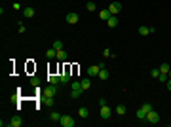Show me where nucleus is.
Segmentation results:
<instances>
[{"instance_id": "14", "label": "nucleus", "mask_w": 171, "mask_h": 127, "mask_svg": "<svg viewBox=\"0 0 171 127\" xmlns=\"http://www.w3.org/2000/svg\"><path fill=\"white\" fill-rule=\"evenodd\" d=\"M23 15L25 17H34V8H31V6L23 8Z\"/></svg>"}, {"instance_id": "6", "label": "nucleus", "mask_w": 171, "mask_h": 127, "mask_svg": "<svg viewBox=\"0 0 171 127\" xmlns=\"http://www.w3.org/2000/svg\"><path fill=\"white\" fill-rule=\"evenodd\" d=\"M59 80H61V84H67V82H70V70L65 68V72H61V74H59Z\"/></svg>"}, {"instance_id": "29", "label": "nucleus", "mask_w": 171, "mask_h": 127, "mask_svg": "<svg viewBox=\"0 0 171 127\" xmlns=\"http://www.w3.org/2000/svg\"><path fill=\"white\" fill-rule=\"evenodd\" d=\"M158 80H160V82H167V74H160Z\"/></svg>"}, {"instance_id": "33", "label": "nucleus", "mask_w": 171, "mask_h": 127, "mask_svg": "<svg viewBox=\"0 0 171 127\" xmlns=\"http://www.w3.org/2000/svg\"><path fill=\"white\" fill-rule=\"evenodd\" d=\"M167 76H169V78H171V68H169V74H167Z\"/></svg>"}, {"instance_id": "15", "label": "nucleus", "mask_w": 171, "mask_h": 127, "mask_svg": "<svg viewBox=\"0 0 171 127\" xmlns=\"http://www.w3.org/2000/svg\"><path fill=\"white\" fill-rule=\"evenodd\" d=\"M46 57H48V59H57V49H55V48H49L48 51H46Z\"/></svg>"}, {"instance_id": "30", "label": "nucleus", "mask_w": 171, "mask_h": 127, "mask_svg": "<svg viewBox=\"0 0 171 127\" xmlns=\"http://www.w3.org/2000/svg\"><path fill=\"white\" fill-rule=\"evenodd\" d=\"M103 55H105V57H110L112 53H110V49H105V51H103Z\"/></svg>"}, {"instance_id": "25", "label": "nucleus", "mask_w": 171, "mask_h": 127, "mask_svg": "<svg viewBox=\"0 0 171 127\" xmlns=\"http://www.w3.org/2000/svg\"><path fill=\"white\" fill-rule=\"evenodd\" d=\"M51 48H55L59 51V49H63V42H61V40H55L53 42V46H51Z\"/></svg>"}, {"instance_id": "17", "label": "nucleus", "mask_w": 171, "mask_h": 127, "mask_svg": "<svg viewBox=\"0 0 171 127\" xmlns=\"http://www.w3.org/2000/svg\"><path fill=\"white\" fill-rule=\"evenodd\" d=\"M99 17H101L103 21H108V17H110V11H108V10H101V11H99Z\"/></svg>"}, {"instance_id": "2", "label": "nucleus", "mask_w": 171, "mask_h": 127, "mask_svg": "<svg viewBox=\"0 0 171 127\" xmlns=\"http://www.w3.org/2000/svg\"><path fill=\"white\" fill-rule=\"evenodd\" d=\"M59 123H61L63 127H74L76 122H74V118H72V116H61Z\"/></svg>"}, {"instance_id": "28", "label": "nucleus", "mask_w": 171, "mask_h": 127, "mask_svg": "<svg viewBox=\"0 0 171 127\" xmlns=\"http://www.w3.org/2000/svg\"><path fill=\"white\" fill-rule=\"evenodd\" d=\"M31 84L34 85V87H38V85H40V80H38V78H31Z\"/></svg>"}, {"instance_id": "20", "label": "nucleus", "mask_w": 171, "mask_h": 127, "mask_svg": "<svg viewBox=\"0 0 171 127\" xmlns=\"http://www.w3.org/2000/svg\"><path fill=\"white\" fill-rule=\"evenodd\" d=\"M78 114H80V118H88V116H90V110L82 106V108H78Z\"/></svg>"}, {"instance_id": "18", "label": "nucleus", "mask_w": 171, "mask_h": 127, "mask_svg": "<svg viewBox=\"0 0 171 127\" xmlns=\"http://www.w3.org/2000/svg\"><path fill=\"white\" fill-rule=\"evenodd\" d=\"M80 82H82V87H84V91L91 87V80H90V78H82Z\"/></svg>"}, {"instance_id": "22", "label": "nucleus", "mask_w": 171, "mask_h": 127, "mask_svg": "<svg viewBox=\"0 0 171 127\" xmlns=\"http://www.w3.org/2000/svg\"><path fill=\"white\" fill-rule=\"evenodd\" d=\"M49 120H51V122H59V120H61V114H59V112H51Z\"/></svg>"}, {"instance_id": "3", "label": "nucleus", "mask_w": 171, "mask_h": 127, "mask_svg": "<svg viewBox=\"0 0 171 127\" xmlns=\"http://www.w3.org/2000/svg\"><path fill=\"white\" fill-rule=\"evenodd\" d=\"M107 10L110 11V15H116V13H120V11H122V2H112Z\"/></svg>"}, {"instance_id": "8", "label": "nucleus", "mask_w": 171, "mask_h": 127, "mask_svg": "<svg viewBox=\"0 0 171 127\" xmlns=\"http://www.w3.org/2000/svg\"><path fill=\"white\" fill-rule=\"evenodd\" d=\"M156 29H152V27H139V34L141 36H148L150 32H154Z\"/></svg>"}, {"instance_id": "16", "label": "nucleus", "mask_w": 171, "mask_h": 127, "mask_svg": "<svg viewBox=\"0 0 171 127\" xmlns=\"http://www.w3.org/2000/svg\"><path fill=\"white\" fill-rule=\"evenodd\" d=\"M158 68H160V74H169V64L167 63H162Z\"/></svg>"}, {"instance_id": "32", "label": "nucleus", "mask_w": 171, "mask_h": 127, "mask_svg": "<svg viewBox=\"0 0 171 127\" xmlns=\"http://www.w3.org/2000/svg\"><path fill=\"white\" fill-rule=\"evenodd\" d=\"M167 89H169V91H171V78H169V80H167Z\"/></svg>"}, {"instance_id": "1", "label": "nucleus", "mask_w": 171, "mask_h": 127, "mask_svg": "<svg viewBox=\"0 0 171 127\" xmlns=\"http://www.w3.org/2000/svg\"><path fill=\"white\" fill-rule=\"evenodd\" d=\"M70 97H72V99H76V97H80V93L82 91H84V87H82V82H72V84H70Z\"/></svg>"}, {"instance_id": "24", "label": "nucleus", "mask_w": 171, "mask_h": 127, "mask_svg": "<svg viewBox=\"0 0 171 127\" xmlns=\"http://www.w3.org/2000/svg\"><path fill=\"white\" fill-rule=\"evenodd\" d=\"M116 112L120 114V116H124V114H126V106H124V104H118V106H116Z\"/></svg>"}, {"instance_id": "26", "label": "nucleus", "mask_w": 171, "mask_h": 127, "mask_svg": "<svg viewBox=\"0 0 171 127\" xmlns=\"http://www.w3.org/2000/svg\"><path fill=\"white\" fill-rule=\"evenodd\" d=\"M150 76H152V78H158V76H160V68H152L150 70Z\"/></svg>"}, {"instance_id": "10", "label": "nucleus", "mask_w": 171, "mask_h": 127, "mask_svg": "<svg viewBox=\"0 0 171 127\" xmlns=\"http://www.w3.org/2000/svg\"><path fill=\"white\" fill-rule=\"evenodd\" d=\"M99 70H101V66L99 64H93V66L88 68V76H99Z\"/></svg>"}, {"instance_id": "9", "label": "nucleus", "mask_w": 171, "mask_h": 127, "mask_svg": "<svg viewBox=\"0 0 171 127\" xmlns=\"http://www.w3.org/2000/svg\"><path fill=\"white\" fill-rule=\"evenodd\" d=\"M67 23H69V25H74V23H78V13L70 11L69 15H67Z\"/></svg>"}, {"instance_id": "21", "label": "nucleus", "mask_w": 171, "mask_h": 127, "mask_svg": "<svg viewBox=\"0 0 171 127\" xmlns=\"http://www.w3.org/2000/svg\"><path fill=\"white\" fill-rule=\"evenodd\" d=\"M99 78H101V80H107V78H108V70H107V68H101V70H99Z\"/></svg>"}, {"instance_id": "19", "label": "nucleus", "mask_w": 171, "mask_h": 127, "mask_svg": "<svg viewBox=\"0 0 171 127\" xmlns=\"http://www.w3.org/2000/svg\"><path fill=\"white\" fill-rule=\"evenodd\" d=\"M57 59H59V61H67V51H65V49H59V51H57Z\"/></svg>"}, {"instance_id": "13", "label": "nucleus", "mask_w": 171, "mask_h": 127, "mask_svg": "<svg viewBox=\"0 0 171 127\" xmlns=\"http://www.w3.org/2000/svg\"><path fill=\"white\" fill-rule=\"evenodd\" d=\"M107 25L110 27V29L118 27V17H116V15H110V17H108V21H107Z\"/></svg>"}, {"instance_id": "23", "label": "nucleus", "mask_w": 171, "mask_h": 127, "mask_svg": "<svg viewBox=\"0 0 171 127\" xmlns=\"http://www.w3.org/2000/svg\"><path fill=\"white\" fill-rule=\"evenodd\" d=\"M137 118H139V120H146V112H144L143 108H139V110H137Z\"/></svg>"}, {"instance_id": "4", "label": "nucleus", "mask_w": 171, "mask_h": 127, "mask_svg": "<svg viewBox=\"0 0 171 127\" xmlns=\"http://www.w3.org/2000/svg\"><path fill=\"white\" fill-rule=\"evenodd\" d=\"M146 122H150V123H158V122H160V114H158V112H154V110H150L148 114H146Z\"/></svg>"}, {"instance_id": "12", "label": "nucleus", "mask_w": 171, "mask_h": 127, "mask_svg": "<svg viewBox=\"0 0 171 127\" xmlns=\"http://www.w3.org/2000/svg\"><path fill=\"white\" fill-rule=\"evenodd\" d=\"M59 74H49L48 76V84H53V85H59Z\"/></svg>"}, {"instance_id": "31", "label": "nucleus", "mask_w": 171, "mask_h": 127, "mask_svg": "<svg viewBox=\"0 0 171 127\" xmlns=\"http://www.w3.org/2000/svg\"><path fill=\"white\" fill-rule=\"evenodd\" d=\"M27 31V29H25V25H23V23H19V32H25Z\"/></svg>"}, {"instance_id": "7", "label": "nucleus", "mask_w": 171, "mask_h": 127, "mask_svg": "<svg viewBox=\"0 0 171 127\" xmlns=\"http://www.w3.org/2000/svg\"><path fill=\"white\" fill-rule=\"evenodd\" d=\"M21 125H23V120L19 116H13L10 120V127H21Z\"/></svg>"}, {"instance_id": "27", "label": "nucleus", "mask_w": 171, "mask_h": 127, "mask_svg": "<svg viewBox=\"0 0 171 127\" xmlns=\"http://www.w3.org/2000/svg\"><path fill=\"white\" fill-rule=\"evenodd\" d=\"M90 11H95V2H88V6H85Z\"/></svg>"}, {"instance_id": "11", "label": "nucleus", "mask_w": 171, "mask_h": 127, "mask_svg": "<svg viewBox=\"0 0 171 127\" xmlns=\"http://www.w3.org/2000/svg\"><path fill=\"white\" fill-rule=\"evenodd\" d=\"M99 114H101V118H103V120H108V118H110V108H108L107 104H105V106H101V112H99Z\"/></svg>"}, {"instance_id": "5", "label": "nucleus", "mask_w": 171, "mask_h": 127, "mask_svg": "<svg viewBox=\"0 0 171 127\" xmlns=\"http://www.w3.org/2000/svg\"><path fill=\"white\" fill-rule=\"evenodd\" d=\"M55 93H57V85H53V84H49L46 89H44V95L46 97H53Z\"/></svg>"}]
</instances>
